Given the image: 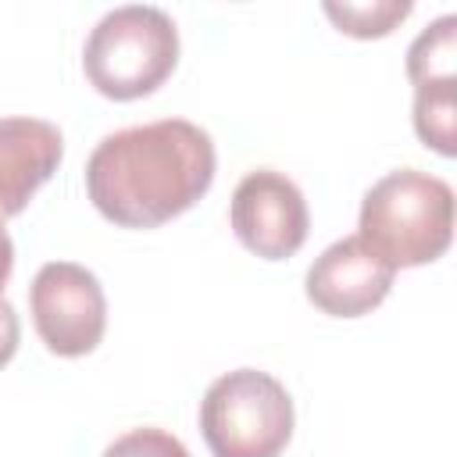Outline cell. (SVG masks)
<instances>
[{"label": "cell", "instance_id": "6da1fadb", "mask_svg": "<svg viewBox=\"0 0 457 457\" xmlns=\"http://www.w3.org/2000/svg\"><path fill=\"white\" fill-rule=\"evenodd\" d=\"M214 168L207 129L186 118H161L104 136L86 161V193L107 221L157 228L211 189Z\"/></svg>", "mask_w": 457, "mask_h": 457}, {"label": "cell", "instance_id": "7a4b0ae2", "mask_svg": "<svg viewBox=\"0 0 457 457\" xmlns=\"http://www.w3.org/2000/svg\"><path fill=\"white\" fill-rule=\"evenodd\" d=\"M357 239L389 268L439 261L453 239V189L418 168L382 175L361 200Z\"/></svg>", "mask_w": 457, "mask_h": 457}, {"label": "cell", "instance_id": "3957f363", "mask_svg": "<svg viewBox=\"0 0 457 457\" xmlns=\"http://www.w3.org/2000/svg\"><path fill=\"white\" fill-rule=\"evenodd\" d=\"M179 64V29L168 11L125 4L107 11L86 36L82 71L107 100H139L154 93Z\"/></svg>", "mask_w": 457, "mask_h": 457}, {"label": "cell", "instance_id": "277c9868", "mask_svg": "<svg viewBox=\"0 0 457 457\" xmlns=\"http://www.w3.org/2000/svg\"><path fill=\"white\" fill-rule=\"evenodd\" d=\"M200 432L214 457H278L293 436V400L275 375L236 368L207 386Z\"/></svg>", "mask_w": 457, "mask_h": 457}, {"label": "cell", "instance_id": "5b68a950", "mask_svg": "<svg viewBox=\"0 0 457 457\" xmlns=\"http://www.w3.org/2000/svg\"><path fill=\"white\" fill-rule=\"evenodd\" d=\"M39 339L57 357H86L107 328V296L100 278L75 261H50L29 286Z\"/></svg>", "mask_w": 457, "mask_h": 457}, {"label": "cell", "instance_id": "8992f818", "mask_svg": "<svg viewBox=\"0 0 457 457\" xmlns=\"http://www.w3.org/2000/svg\"><path fill=\"white\" fill-rule=\"evenodd\" d=\"M228 221L236 239L264 261L293 257L311 232V211L300 186L275 168H257L239 179L232 189Z\"/></svg>", "mask_w": 457, "mask_h": 457}, {"label": "cell", "instance_id": "52a82bcc", "mask_svg": "<svg viewBox=\"0 0 457 457\" xmlns=\"http://www.w3.org/2000/svg\"><path fill=\"white\" fill-rule=\"evenodd\" d=\"M453 54L457 18L439 14L407 46V79L414 82V132L443 157L457 154L453 139Z\"/></svg>", "mask_w": 457, "mask_h": 457}, {"label": "cell", "instance_id": "ba28073f", "mask_svg": "<svg viewBox=\"0 0 457 457\" xmlns=\"http://www.w3.org/2000/svg\"><path fill=\"white\" fill-rule=\"evenodd\" d=\"M396 268L375 257L357 236L325 246L307 268V300L332 318H361L375 311L393 289Z\"/></svg>", "mask_w": 457, "mask_h": 457}, {"label": "cell", "instance_id": "9c48e42d", "mask_svg": "<svg viewBox=\"0 0 457 457\" xmlns=\"http://www.w3.org/2000/svg\"><path fill=\"white\" fill-rule=\"evenodd\" d=\"M64 136L43 118H0V221L29 207L36 189L57 171Z\"/></svg>", "mask_w": 457, "mask_h": 457}, {"label": "cell", "instance_id": "30bf717a", "mask_svg": "<svg viewBox=\"0 0 457 457\" xmlns=\"http://www.w3.org/2000/svg\"><path fill=\"white\" fill-rule=\"evenodd\" d=\"M414 11L411 0H371V4H325V14L336 21L339 32L357 36V39H378L389 36L407 14Z\"/></svg>", "mask_w": 457, "mask_h": 457}, {"label": "cell", "instance_id": "8fae6325", "mask_svg": "<svg viewBox=\"0 0 457 457\" xmlns=\"http://www.w3.org/2000/svg\"><path fill=\"white\" fill-rule=\"evenodd\" d=\"M104 457H189V450L182 446L179 436L164 432V428H132L125 436H118Z\"/></svg>", "mask_w": 457, "mask_h": 457}, {"label": "cell", "instance_id": "7c38bea8", "mask_svg": "<svg viewBox=\"0 0 457 457\" xmlns=\"http://www.w3.org/2000/svg\"><path fill=\"white\" fill-rule=\"evenodd\" d=\"M18 339H21L18 311L11 307V300H4V296H0V368L18 353Z\"/></svg>", "mask_w": 457, "mask_h": 457}, {"label": "cell", "instance_id": "4fadbf2b", "mask_svg": "<svg viewBox=\"0 0 457 457\" xmlns=\"http://www.w3.org/2000/svg\"><path fill=\"white\" fill-rule=\"evenodd\" d=\"M11 271H14V243H11V236H7V228L0 221V293H4V286L11 278Z\"/></svg>", "mask_w": 457, "mask_h": 457}]
</instances>
